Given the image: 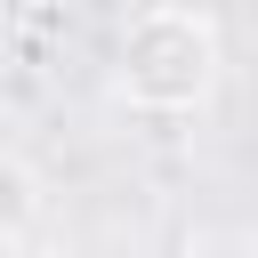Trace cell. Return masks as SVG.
Wrapping results in <instances>:
<instances>
[{
    "instance_id": "1",
    "label": "cell",
    "mask_w": 258,
    "mask_h": 258,
    "mask_svg": "<svg viewBox=\"0 0 258 258\" xmlns=\"http://www.w3.org/2000/svg\"><path fill=\"white\" fill-rule=\"evenodd\" d=\"M218 73H226V40H218V16L194 0H145L113 40V97L153 121L202 113Z\"/></svg>"
}]
</instances>
